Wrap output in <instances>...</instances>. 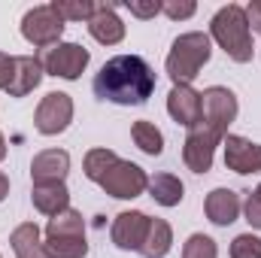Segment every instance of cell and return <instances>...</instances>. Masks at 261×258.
Segmentation results:
<instances>
[{"label": "cell", "mask_w": 261, "mask_h": 258, "mask_svg": "<svg viewBox=\"0 0 261 258\" xmlns=\"http://www.w3.org/2000/svg\"><path fill=\"white\" fill-rule=\"evenodd\" d=\"M243 210H246V222H249L252 228H261V186L246 197V207H243Z\"/></svg>", "instance_id": "cell-30"}, {"label": "cell", "mask_w": 261, "mask_h": 258, "mask_svg": "<svg viewBox=\"0 0 261 258\" xmlns=\"http://www.w3.org/2000/svg\"><path fill=\"white\" fill-rule=\"evenodd\" d=\"M231 258H261V237L237 234L234 243H231Z\"/></svg>", "instance_id": "cell-27"}, {"label": "cell", "mask_w": 261, "mask_h": 258, "mask_svg": "<svg viewBox=\"0 0 261 258\" xmlns=\"http://www.w3.org/2000/svg\"><path fill=\"white\" fill-rule=\"evenodd\" d=\"M70 173V155L64 149H46L40 155H34L31 161V179L34 186H52V183H64Z\"/></svg>", "instance_id": "cell-12"}, {"label": "cell", "mask_w": 261, "mask_h": 258, "mask_svg": "<svg viewBox=\"0 0 261 258\" xmlns=\"http://www.w3.org/2000/svg\"><path fill=\"white\" fill-rule=\"evenodd\" d=\"M6 194H9V179H6V173L0 170V200H3Z\"/></svg>", "instance_id": "cell-33"}, {"label": "cell", "mask_w": 261, "mask_h": 258, "mask_svg": "<svg viewBox=\"0 0 261 258\" xmlns=\"http://www.w3.org/2000/svg\"><path fill=\"white\" fill-rule=\"evenodd\" d=\"M149 216L140 213V210H128V213H119L116 222H113V243L125 252H140L143 243H146V234H149Z\"/></svg>", "instance_id": "cell-10"}, {"label": "cell", "mask_w": 261, "mask_h": 258, "mask_svg": "<svg viewBox=\"0 0 261 258\" xmlns=\"http://www.w3.org/2000/svg\"><path fill=\"white\" fill-rule=\"evenodd\" d=\"M240 207H243L240 203V194L234 192V189H213V192L206 194V200H203L206 219L213 225H222V228H228L231 222H237Z\"/></svg>", "instance_id": "cell-15"}, {"label": "cell", "mask_w": 261, "mask_h": 258, "mask_svg": "<svg viewBox=\"0 0 261 258\" xmlns=\"http://www.w3.org/2000/svg\"><path fill=\"white\" fill-rule=\"evenodd\" d=\"M225 167L234 173H258L261 170V143H252L246 137L228 134L225 137Z\"/></svg>", "instance_id": "cell-11"}, {"label": "cell", "mask_w": 261, "mask_h": 258, "mask_svg": "<svg viewBox=\"0 0 261 258\" xmlns=\"http://www.w3.org/2000/svg\"><path fill=\"white\" fill-rule=\"evenodd\" d=\"M9 243H12L15 258H46L40 228H37L34 222H21V225L9 234Z\"/></svg>", "instance_id": "cell-18"}, {"label": "cell", "mask_w": 261, "mask_h": 258, "mask_svg": "<svg viewBox=\"0 0 261 258\" xmlns=\"http://www.w3.org/2000/svg\"><path fill=\"white\" fill-rule=\"evenodd\" d=\"M210 37L225 49V55L237 64L252 61V31L246 21V9L237 3L222 6L210 21Z\"/></svg>", "instance_id": "cell-2"}, {"label": "cell", "mask_w": 261, "mask_h": 258, "mask_svg": "<svg viewBox=\"0 0 261 258\" xmlns=\"http://www.w3.org/2000/svg\"><path fill=\"white\" fill-rule=\"evenodd\" d=\"M128 9L137 18H155L161 12V0H128Z\"/></svg>", "instance_id": "cell-29"}, {"label": "cell", "mask_w": 261, "mask_h": 258, "mask_svg": "<svg viewBox=\"0 0 261 258\" xmlns=\"http://www.w3.org/2000/svg\"><path fill=\"white\" fill-rule=\"evenodd\" d=\"M34 207L43 213V216H58L70 207V192H67L64 183H52V186H34L31 192Z\"/></svg>", "instance_id": "cell-17"}, {"label": "cell", "mask_w": 261, "mask_h": 258, "mask_svg": "<svg viewBox=\"0 0 261 258\" xmlns=\"http://www.w3.org/2000/svg\"><path fill=\"white\" fill-rule=\"evenodd\" d=\"M52 9L64 18V21H88L97 9V3L91 0H55Z\"/></svg>", "instance_id": "cell-24"}, {"label": "cell", "mask_w": 261, "mask_h": 258, "mask_svg": "<svg viewBox=\"0 0 261 258\" xmlns=\"http://www.w3.org/2000/svg\"><path fill=\"white\" fill-rule=\"evenodd\" d=\"M237 119V97L231 88L213 85L200 94V122L213 131L216 137H228V125Z\"/></svg>", "instance_id": "cell-5"}, {"label": "cell", "mask_w": 261, "mask_h": 258, "mask_svg": "<svg viewBox=\"0 0 261 258\" xmlns=\"http://www.w3.org/2000/svg\"><path fill=\"white\" fill-rule=\"evenodd\" d=\"M213 55V43L206 34L200 31H192V34H182L173 40L170 46V55H167V76L173 79V85H192L200 73V67L210 61Z\"/></svg>", "instance_id": "cell-3"}, {"label": "cell", "mask_w": 261, "mask_h": 258, "mask_svg": "<svg viewBox=\"0 0 261 258\" xmlns=\"http://www.w3.org/2000/svg\"><path fill=\"white\" fill-rule=\"evenodd\" d=\"M79 234H85V222H82V213H76L70 207L64 213L52 216L46 225V237H79Z\"/></svg>", "instance_id": "cell-23"}, {"label": "cell", "mask_w": 261, "mask_h": 258, "mask_svg": "<svg viewBox=\"0 0 261 258\" xmlns=\"http://www.w3.org/2000/svg\"><path fill=\"white\" fill-rule=\"evenodd\" d=\"M167 113L173 116V122L192 131L200 122V91L192 85H173L167 94Z\"/></svg>", "instance_id": "cell-13"}, {"label": "cell", "mask_w": 261, "mask_h": 258, "mask_svg": "<svg viewBox=\"0 0 261 258\" xmlns=\"http://www.w3.org/2000/svg\"><path fill=\"white\" fill-rule=\"evenodd\" d=\"M6 158V140H3V134H0V161Z\"/></svg>", "instance_id": "cell-34"}, {"label": "cell", "mask_w": 261, "mask_h": 258, "mask_svg": "<svg viewBox=\"0 0 261 258\" xmlns=\"http://www.w3.org/2000/svg\"><path fill=\"white\" fill-rule=\"evenodd\" d=\"M43 61L40 58H34V55H18L15 58V70H12V82H9V88H6V94L9 97H24V94H31L37 85H40V79H43Z\"/></svg>", "instance_id": "cell-16"}, {"label": "cell", "mask_w": 261, "mask_h": 258, "mask_svg": "<svg viewBox=\"0 0 261 258\" xmlns=\"http://www.w3.org/2000/svg\"><path fill=\"white\" fill-rule=\"evenodd\" d=\"M246 9V21H249V31H261V0H252Z\"/></svg>", "instance_id": "cell-32"}, {"label": "cell", "mask_w": 261, "mask_h": 258, "mask_svg": "<svg viewBox=\"0 0 261 258\" xmlns=\"http://www.w3.org/2000/svg\"><path fill=\"white\" fill-rule=\"evenodd\" d=\"M97 186H100L107 194L119 197V200H134V197H140V194L146 192L149 176H146V170L137 167L134 161L116 158V161L107 167V173L97 179Z\"/></svg>", "instance_id": "cell-6"}, {"label": "cell", "mask_w": 261, "mask_h": 258, "mask_svg": "<svg viewBox=\"0 0 261 258\" xmlns=\"http://www.w3.org/2000/svg\"><path fill=\"white\" fill-rule=\"evenodd\" d=\"M40 61H43V70H46L49 76L79 79L82 70H85L88 61H91V55H88V49H82L79 43H58V46L46 49Z\"/></svg>", "instance_id": "cell-7"}, {"label": "cell", "mask_w": 261, "mask_h": 258, "mask_svg": "<svg viewBox=\"0 0 261 258\" xmlns=\"http://www.w3.org/2000/svg\"><path fill=\"white\" fill-rule=\"evenodd\" d=\"M219 143H222V137H216L203 122H197L195 128L189 131L186 143H182V161H186V167L192 173H206L213 167V155H216Z\"/></svg>", "instance_id": "cell-9"}, {"label": "cell", "mask_w": 261, "mask_h": 258, "mask_svg": "<svg viewBox=\"0 0 261 258\" xmlns=\"http://www.w3.org/2000/svg\"><path fill=\"white\" fill-rule=\"evenodd\" d=\"M182 258H219V246L206 234H192L182 246Z\"/></svg>", "instance_id": "cell-26"}, {"label": "cell", "mask_w": 261, "mask_h": 258, "mask_svg": "<svg viewBox=\"0 0 261 258\" xmlns=\"http://www.w3.org/2000/svg\"><path fill=\"white\" fill-rule=\"evenodd\" d=\"M195 9L197 6L192 3V0H182V3H179V0H164V3H161V12H164L167 18H173V21H179V18H192Z\"/></svg>", "instance_id": "cell-28"}, {"label": "cell", "mask_w": 261, "mask_h": 258, "mask_svg": "<svg viewBox=\"0 0 261 258\" xmlns=\"http://www.w3.org/2000/svg\"><path fill=\"white\" fill-rule=\"evenodd\" d=\"M88 34L103 46H116L125 40V24L116 15V3H97L94 15L88 18Z\"/></svg>", "instance_id": "cell-14"}, {"label": "cell", "mask_w": 261, "mask_h": 258, "mask_svg": "<svg viewBox=\"0 0 261 258\" xmlns=\"http://www.w3.org/2000/svg\"><path fill=\"white\" fill-rule=\"evenodd\" d=\"M130 137L140 146V152H146V155H161L164 152V134L155 128V122H146V119L134 122Z\"/></svg>", "instance_id": "cell-22"}, {"label": "cell", "mask_w": 261, "mask_h": 258, "mask_svg": "<svg viewBox=\"0 0 261 258\" xmlns=\"http://www.w3.org/2000/svg\"><path fill=\"white\" fill-rule=\"evenodd\" d=\"M73 122V97L64 94V91H49L40 107H37V116H34V125L40 134L46 137H55L67 131V125Z\"/></svg>", "instance_id": "cell-8"}, {"label": "cell", "mask_w": 261, "mask_h": 258, "mask_svg": "<svg viewBox=\"0 0 261 258\" xmlns=\"http://www.w3.org/2000/svg\"><path fill=\"white\" fill-rule=\"evenodd\" d=\"M170 243H173V231L164 219H152L149 222V234H146V243H143V255L146 258H164L170 252Z\"/></svg>", "instance_id": "cell-20"}, {"label": "cell", "mask_w": 261, "mask_h": 258, "mask_svg": "<svg viewBox=\"0 0 261 258\" xmlns=\"http://www.w3.org/2000/svg\"><path fill=\"white\" fill-rule=\"evenodd\" d=\"M12 70H15V58L0 52V88H3V91H6L9 82H12Z\"/></svg>", "instance_id": "cell-31"}, {"label": "cell", "mask_w": 261, "mask_h": 258, "mask_svg": "<svg viewBox=\"0 0 261 258\" xmlns=\"http://www.w3.org/2000/svg\"><path fill=\"white\" fill-rule=\"evenodd\" d=\"M43 249H46V258H85L88 255L85 234H79V237H46Z\"/></svg>", "instance_id": "cell-21"}, {"label": "cell", "mask_w": 261, "mask_h": 258, "mask_svg": "<svg viewBox=\"0 0 261 258\" xmlns=\"http://www.w3.org/2000/svg\"><path fill=\"white\" fill-rule=\"evenodd\" d=\"M119 155L113 152V149H91L88 155H85V161H82V167H85V176L91 179V183H97L103 173H107V167L116 161Z\"/></svg>", "instance_id": "cell-25"}, {"label": "cell", "mask_w": 261, "mask_h": 258, "mask_svg": "<svg viewBox=\"0 0 261 258\" xmlns=\"http://www.w3.org/2000/svg\"><path fill=\"white\" fill-rule=\"evenodd\" d=\"M155 91V70L140 55H116L94 76V94L119 107H140Z\"/></svg>", "instance_id": "cell-1"}, {"label": "cell", "mask_w": 261, "mask_h": 258, "mask_svg": "<svg viewBox=\"0 0 261 258\" xmlns=\"http://www.w3.org/2000/svg\"><path fill=\"white\" fill-rule=\"evenodd\" d=\"M146 189L155 197V203H161V207H176L186 197V186L173 173H155V176H149V186Z\"/></svg>", "instance_id": "cell-19"}, {"label": "cell", "mask_w": 261, "mask_h": 258, "mask_svg": "<svg viewBox=\"0 0 261 258\" xmlns=\"http://www.w3.org/2000/svg\"><path fill=\"white\" fill-rule=\"evenodd\" d=\"M61 34H64V18L52 9V3L34 6V9H28L24 18H21V37H24L28 43H34L37 49H52V46H58Z\"/></svg>", "instance_id": "cell-4"}]
</instances>
